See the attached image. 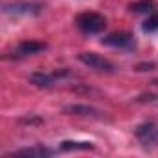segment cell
I'll return each instance as SVG.
<instances>
[{"label":"cell","mask_w":158,"mask_h":158,"mask_svg":"<svg viewBox=\"0 0 158 158\" xmlns=\"http://www.w3.org/2000/svg\"><path fill=\"white\" fill-rule=\"evenodd\" d=\"M136 138L145 149H154L158 147V125L154 123H141L136 128Z\"/></svg>","instance_id":"cell-3"},{"label":"cell","mask_w":158,"mask_h":158,"mask_svg":"<svg viewBox=\"0 0 158 158\" xmlns=\"http://www.w3.org/2000/svg\"><path fill=\"white\" fill-rule=\"evenodd\" d=\"M76 26L84 34L93 35V34H101L106 28V19H104V15H101L97 11H84L76 17Z\"/></svg>","instance_id":"cell-1"},{"label":"cell","mask_w":158,"mask_h":158,"mask_svg":"<svg viewBox=\"0 0 158 158\" xmlns=\"http://www.w3.org/2000/svg\"><path fill=\"white\" fill-rule=\"evenodd\" d=\"M47 50V43L43 41H35V39H26V41H21L15 48V56L17 58H24V56H34V54H39Z\"/></svg>","instance_id":"cell-6"},{"label":"cell","mask_w":158,"mask_h":158,"mask_svg":"<svg viewBox=\"0 0 158 158\" xmlns=\"http://www.w3.org/2000/svg\"><path fill=\"white\" fill-rule=\"evenodd\" d=\"M56 73L48 74V73H34L30 76V84L37 86V88H52L56 84Z\"/></svg>","instance_id":"cell-9"},{"label":"cell","mask_w":158,"mask_h":158,"mask_svg":"<svg viewBox=\"0 0 158 158\" xmlns=\"http://www.w3.org/2000/svg\"><path fill=\"white\" fill-rule=\"evenodd\" d=\"M154 0H138V2L130 4V11L132 13H149L154 10Z\"/></svg>","instance_id":"cell-11"},{"label":"cell","mask_w":158,"mask_h":158,"mask_svg":"<svg viewBox=\"0 0 158 158\" xmlns=\"http://www.w3.org/2000/svg\"><path fill=\"white\" fill-rule=\"evenodd\" d=\"M61 151H93L95 145L91 141H73V139H65L60 143Z\"/></svg>","instance_id":"cell-10"},{"label":"cell","mask_w":158,"mask_h":158,"mask_svg":"<svg viewBox=\"0 0 158 158\" xmlns=\"http://www.w3.org/2000/svg\"><path fill=\"white\" fill-rule=\"evenodd\" d=\"M143 30L145 32H154L158 30V13H151L149 19L143 23Z\"/></svg>","instance_id":"cell-12"},{"label":"cell","mask_w":158,"mask_h":158,"mask_svg":"<svg viewBox=\"0 0 158 158\" xmlns=\"http://www.w3.org/2000/svg\"><path fill=\"white\" fill-rule=\"evenodd\" d=\"M152 69H154V63H143L136 67V71H152Z\"/></svg>","instance_id":"cell-13"},{"label":"cell","mask_w":158,"mask_h":158,"mask_svg":"<svg viewBox=\"0 0 158 158\" xmlns=\"http://www.w3.org/2000/svg\"><path fill=\"white\" fill-rule=\"evenodd\" d=\"M78 60L84 65H88L89 69H95L99 73H114L115 71V65L110 60H106V58H102L95 52H80L78 54Z\"/></svg>","instance_id":"cell-2"},{"label":"cell","mask_w":158,"mask_h":158,"mask_svg":"<svg viewBox=\"0 0 158 158\" xmlns=\"http://www.w3.org/2000/svg\"><path fill=\"white\" fill-rule=\"evenodd\" d=\"M65 114L69 115H84V117H93V119H102V112H99L93 106L88 104H69L63 108Z\"/></svg>","instance_id":"cell-8"},{"label":"cell","mask_w":158,"mask_h":158,"mask_svg":"<svg viewBox=\"0 0 158 158\" xmlns=\"http://www.w3.org/2000/svg\"><path fill=\"white\" fill-rule=\"evenodd\" d=\"M6 15H37L41 11V6L35 2H23V0H15V2H6L2 6Z\"/></svg>","instance_id":"cell-4"},{"label":"cell","mask_w":158,"mask_h":158,"mask_svg":"<svg viewBox=\"0 0 158 158\" xmlns=\"http://www.w3.org/2000/svg\"><path fill=\"white\" fill-rule=\"evenodd\" d=\"M47 158V156H52V151L45 145H34V147H26V149H19V151H13L10 154H6V158Z\"/></svg>","instance_id":"cell-7"},{"label":"cell","mask_w":158,"mask_h":158,"mask_svg":"<svg viewBox=\"0 0 158 158\" xmlns=\"http://www.w3.org/2000/svg\"><path fill=\"white\" fill-rule=\"evenodd\" d=\"M102 45L114 47V48H123V50H132V48H136V39L128 32H114L102 39Z\"/></svg>","instance_id":"cell-5"}]
</instances>
